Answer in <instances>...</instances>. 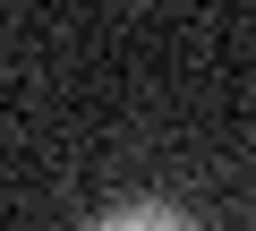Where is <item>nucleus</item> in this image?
<instances>
[{
	"label": "nucleus",
	"instance_id": "obj_1",
	"mask_svg": "<svg viewBox=\"0 0 256 231\" xmlns=\"http://www.w3.org/2000/svg\"><path fill=\"white\" fill-rule=\"evenodd\" d=\"M94 231H196V222H188L180 205H154V197H137V205H111Z\"/></svg>",
	"mask_w": 256,
	"mask_h": 231
}]
</instances>
